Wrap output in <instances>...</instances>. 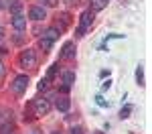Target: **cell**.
Masks as SVG:
<instances>
[{"label": "cell", "mask_w": 152, "mask_h": 134, "mask_svg": "<svg viewBox=\"0 0 152 134\" xmlns=\"http://www.w3.org/2000/svg\"><path fill=\"white\" fill-rule=\"evenodd\" d=\"M20 10H23V4H20V2H12V4H10V12L14 14V16L20 14Z\"/></svg>", "instance_id": "cell-12"}, {"label": "cell", "mask_w": 152, "mask_h": 134, "mask_svg": "<svg viewBox=\"0 0 152 134\" xmlns=\"http://www.w3.org/2000/svg\"><path fill=\"white\" fill-rule=\"evenodd\" d=\"M71 134H83V130H81V128H73V130H71Z\"/></svg>", "instance_id": "cell-21"}, {"label": "cell", "mask_w": 152, "mask_h": 134, "mask_svg": "<svg viewBox=\"0 0 152 134\" xmlns=\"http://www.w3.org/2000/svg\"><path fill=\"white\" fill-rule=\"evenodd\" d=\"M2 39H4V29L0 26V41H2Z\"/></svg>", "instance_id": "cell-23"}, {"label": "cell", "mask_w": 152, "mask_h": 134, "mask_svg": "<svg viewBox=\"0 0 152 134\" xmlns=\"http://www.w3.org/2000/svg\"><path fill=\"white\" fill-rule=\"evenodd\" d=\"M35 112H37V116H47L49 112H51V102L45 100V97H37L35 100Z\"/></svg>", "instance_id": "cell-2"}, {"label": "cell", "mask_w": 152, "mask_h": 134, "mask_svg": "<svg viewBox=\"0 0 152 134\" xmlns=\"http://www.w3.org/2000/svg\"><path fill=\"white\" fill-rule=\"evenodd\" d=\"M73 47H75V45H73L71 41H69V43H65V45H63V53H61V59H71V57L75 55Z\"/></svg>", "instance_id": "cell-7"}, {"label": "cell", "mask_w": 152, "mask_h": 134, "mask_svg": "<svg viewBox=\"0 0 152 134\" xmlns=\"http://www.w3.org/2000/svg\"><path fill=\"white\" fill-rule=\"evenodd\" d=\"M91 21H94V12H91V10H85L81 14V24H79V29H77V35H79V37L85 35V31H87V26L91 24Z\"/></svg>", "instance_id": "cell-4"}, {"label": "cell", "mask_w": 152, "mask_h": 134, "mask_svg": "<svg viewBox=\"0 0 152 134\" xmlns=\"http://www.w3.org/2000/svg\"><path fill=\"white\" fill-rule=\"evenodd\" d=\"M18 61H20L23 67H35V65H37L35 51H33V49H24L23 53H20V57H18Z\"/></svg>", "instance_id": "cell-1"}, {"label": "cell", "mask_w": 152, "mask_h": 134, "mask_svg": "<svg viewBox=\"0 0 152 134\" xmlns=\"http://www.w3.org/2000/svg\"><path fill=\"white\" fill-rule=\"evenodd\" d=\"M28 16H31L33 21H43V18L47 16V12H45V8H43V6H31Z\"/></svg>", "instance_id": "cell-5"}, {"label": "cell", "mask_w": 152, "mask_h": 134, "mask_svg": "<svg viewBox=\"0 0 152 134\" xmlns=\"http://www.w3.org/2000/svg\"><path fill=\"white\" fill-rule=\"evenodd\" d=\"M110 85H112V81L107 79V81H104V83H102V89H110Z\"/></svg>", "instance_id": "cell-20"}, {"label": "cell", "mask_w": 152, "mask_h": 134, "mask_svg": "<svg viewBox=\"0 0 152 134\" xmlns=\"http://www.w3.org/2000/svg\"><path fill=\"white\" fill-rule=\"evenodd\" d=\"M95 102H97V106H102V108H107V106H110V104H107L102 96H95Z\"/></svg>", "instance_id": "cell-16"}, {"label": "cell", "mask_w": 152, "mask_h": 134, "mask_svg": "<svg viewBox=\"0 0 152 134\" xmlns=\"http://www.w3.org/2000/svg\"><path fill=\"white\" fill-rule=\"evenodd\" d=\"M43 2H45V6H51V8L57 6V0H43Z\"/></svg>", "instance_id": "cell-19"}, {"label": "cell", "mask_w": 152, "mask_h": 134, "mask_svg": "<svg viewBox=\"0 0 152 134\" xmlns=\"http://www.w3.org/2000/svg\"><path fill=\"white\" fill-rule=\"evenodd\" d=\"M94 134H104V132H99V130H97V132H94Z\"/></svg>", "instance_id": "cell-24"}, {"label": "cell", "mask_w": 152, "mask_h": 134, "mask_svg": "<svg viewBox=\"0 0 152 134\" xmlns=\"http://www.w3.org/2000/svg\"><path fill=\"white\" fill-rule=\"evenodd\" d=\"M136 79H138V83H142V79H144V73H142V67H138V71H136Z\"/></svg>", "instance_id": "cell-18"}, {"label": "cell", "mask_w": 152, "mask_h": 134, "mask_svg": "<svg viewBox=\"0 0 152 134\" xmlns=\"http://www.w3.org/2000/svg\"><path fill=\"white\" fill-rule=\"evenodd\" d=\"M51 45H53V41H51V39H47V37L39 39V47L43 49V51H49V49H51Z\"/></svg>", "instance_id": "cell-11"}, {"label": "cell", "mask_w": 152, "mask_h": 134, "mask_svg": "<svg viewBox=\"0 0 152 134\" xmlns=\"http://www.w3.org/2000/svg\"><path fill=\"white\" fill-rule=\"evenodd\" d=\"M0 124H2V116H0Z\"/></svg>", "instance_id": "cell-26"}, {"label": "cell", "mask_w": 152, "mask_h": 134, "mask_svg": "<svg viewBox=\"0 0 152 134\" xmlns=\"http://www.w3.org/2000/svg\"><path fill=\"white\" fill-rule=\"evenodd\" d=\"M53 134H61V132H53Z\"/></svg>", "instance_id": "cell-27"}, {"label": "cell", "mask_w": 152, "mask_h": 134, "mask_svg": "<svg viewBox=\"0 0 152 134\" xmlns=\"http://www.w3.org/2000/svg\"><path fill=\"white\" fill-rule=\"evenodd\" d=\"M26 85H28V77H26V75H18V77H14V81L10 83V87H12L14 94H23L24 89H26Z\"/></svg>", "instance_id": "cell-3"}, {"label": "cell", "mask_w": 152, "mask_h": 134, "mask_svg": "<svg viewBox=\"0 0 152 134\" xmlns=\"http://www.w3.org/2000/svg\"><path fill=\"white\" fill-rule=\"evenodd\" d=\"M55 106H57V110H61V112H69L71 102H69V97H59Z\"/></svg>", "instance_id": "cell-8"}, {"label": "cell", "mask_w": 152, "mask_h": 134, "mask_svg": "<svg viewBox=\"0 0 152 134\" xmlns=\"http://www.w3.org/2000/svg\"><path fill=\"white\" fill-rule=\"evenodd\" d=\"M57 29H49L47 33H45V37H47V39H51V41H55V39H57Z\"/></svg>", "instance_id": "cell-15"}, {"label": "cell", "mask_w": 152, "mask_h": 134, "mask_svg": "<svg viewBox=\"0 0 152 134\" xmlns=\"http://www.w3.org/2000/svg\"><path fill=\"white\" fill-rule=\"evenodd\" d=\"M130 112H132V106H126V108H122V110H120V118H122V120H124V118H128Z\"/></svg>", "instance_id": "cell-14"}, {"label": "cell", "mask_w": 152, "mask_h": 134, "mask_svg": "<svg viewBox=\"0 0 152 134\" xmlns=\"http://www.w3.org/2000/svg\"><path fill=\"white\" fill-rule=\"evenodd\" d=\"M47 85H49V79H41L37 87H39V92H43V89H47Z\"/></svg>", "instance_id": "cell-17"}, {"label": "cell", "mask_w": 152, "mask_h": 134, "mask_svg": "<svg viewBox=\"0 0 152 134\" xmlns=\"http://www.w3.org/2000/svg\"><path fill=\"white\" fill-rule=\"evenodd\" d=\"M4 73H6V69H4V65H2V63H0V77H2V75H4Z\"/></svg>", "instance_id": "cell-22"}, {"label": "cell", "mask_w": 152, "mask_h": 134, "mask_svg": "<svg viewBox=\"0 0 152 134\" xmlns=\"http://www.w3.org/2000/svg\"><path fill=\"white\" fill-rule=\"evenodd\" d=\"M61 79H63V83H65V85H71L73 81H75V73H73V71H65L63 75H61Z\"/></svg>", "instance_id": "cell-10"}, {"label": "cell", "mask_w": 152, "mask_h": 134, "mask_svg": "<svg viewBox=\"0 0 152 134\" xmlns=\"http://www.w3.org/2000/svg\"><path fill=\"white\" fill-rule=\"evenodd\" d=\"M0 8H2V0H0Z\"/></svg>", "instance_id": "cell-25"}, {"label": "cell", "mask_w": 152, "mask_h": 134, "mask_svg": "<svg viewBox=\"0 0 152 134\" xmlns=\"http://www.w3.org/2000/svg\"><path fill=\"white\" fill-rule=\"evenodd\" d=\"M12 26H14L16 31H23V29H26V18H24L23 14L12 16Z\"/></svg>", "instance_id": "cell-6"}, {"label": "cell", "mask_w": 152, "mask_h": 134, "mask_svg": "<svg viewBox=\"0 0 152 134\" xmlns=\"http://www.w3.org/2000/svg\"><path fill=\"white\" fill-rule=\"evenodd\" d=\"M105 6H107V0H91V10H95V12L104 10Z\"/></svg>", "instance_id": "cell-9"}, {"label": "cell", "mask_w": 152, "mask_h": 134, "mask_svg": "<svg viewBox=\"0 0 152 134\" xmlns=\"http://www.w3.org/2000/svg\"><path fill=\"white\" fill-rule=\"evenodd\" d=\"M57 63H55V65H51V69H49V73H47V79L49 81H51V79H55V75H57Z\"/></svg>", "instance_id": "cell-13"}]
</instances>
